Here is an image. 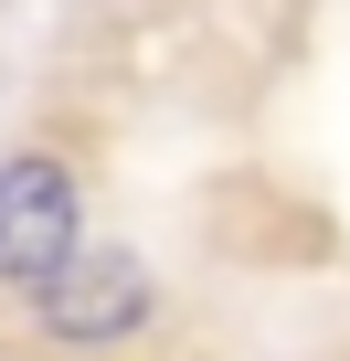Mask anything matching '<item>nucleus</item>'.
I'll return each instance as SVG.
<instances>
[{"mask_svg":"<svg viewBox=\"0 0 350 361\" xmlns=\"http://www.w3.org/2000/svg\"><path fill=\"white\" fill-rule=\"evenodd\" d=\"M64 255H75V180H64V159H43V149L0 159V287H43Z\"/></svg>","mask_w":350,"mask_h":361,"instance_id":"f03ea898","label":"nucleus"},{"mask_svg":"<svg viewBox=\"0 0 350 361\" xmlns=\"http://www.w3.org/2000/svg\"><path fill=\"white\" fill-rule=\"evenodd\" d=\"M149 308H159V287H149V266H138L127 245H75V255L32 287V319H43L54 350H117V340L149 329Z\"/></svg>","mask_w":350,"mask_h":361,"instance_id":"f257e3e1","label":"nucleus"}]
</instances>
